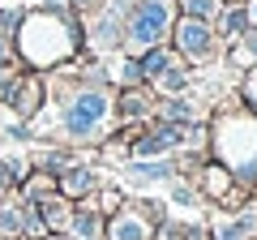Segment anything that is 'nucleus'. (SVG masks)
<instances>
[{
  "label": "nucleus",
  "instance_id": "nucleus-1",
  "mask_svg": "<svg viewBox=\"0 0 257 240\" xmlns=\"http://www.w3.org/2000/svg\"><path fill=\"white\" fill-rule=\"evenodd\" d=\"M86 47V22L82 13L64 9V13H43L30 5L22 18L18 35H13V52H18L22 69L35 73H56L60 65H69L77 52Z\"/></svg>",
  "mask_w": 257,
  "mask_h": 240
},
{
  "label": "nucleus",
  "instance_id": "nucleus-2",
  "mask_svg": "<svg viewBox=\"0 0 257 240\" xmlns=\"http://www.w3.org/2000/svg\"><path fill=\"white\" fill-rule=\"evenodd\" d=\"M210 159H219L236 185L257 193V111H244L231 94L210 111Z\"/></svg>",
  "mask_w": 257,
  "mask_h": 240
},
{
  "label": "nucleus",
  "instance_id": "nucleus-3",
  "mask_svg": "<svg viewBox=\"0 0 257 240\" xmlns=\"http://www.w3.org/2000/svg\"><path fill=\"white\" fill-rule=\"evenodd\" d=\"M176 18H180L176 0H128V9H124V52L138 56L155 43H167Z\"/></svg>",
  "mask_w": 257,
  "mask_h": 240
},
{
  "label": "nucleus",
  "instance_id": "nucleus-4",
  "mask_svg": "<svg viewBox=\"0 0 257 240\" xmlns=\"http://www.w3.org/2000/svg\"><path fill=\"white\" fill-rule=\"evenodd\" d=\"M167 43H172V52L180 56L193 73L219 65V56H223V43H219V35H214V22H197V18H184V13L176 18Z\"/></svg>",
  "mask_w": 257,
  "mask_h": 240
},
{
  "label": "nucleus",
  "instance_id": "nucleus-5",
  "mask_svg": "<svg viewBox=\"0 0 257 240\" xmlns=\"http://www.w3.org/2000/svg\"><path fill=\"white\" fill-rule=\"evenodd\" d=\"M0 107L13 111V120H26L35 125L47 107V73H35V69H18L13 82L0 90Z\"/></svg>",
  "mask_w": 257,
  "mask_h": 240
},
{
  "label": "nucleus",
  "instance_id": "nucleus-6",
  "mask_svg": "<svg viewBox=\"0 0 257 240\" xmlns=\"http://www.w3.org/2000/svg\"><path fill=\"white\" fill-rule=\"evenodd\" d=\"M159 107V94L146 86H120L111 90V111H116V125H146Z\"/></svg>",
  "mask_w": 257,
  "mask_h": 240
},
{
  "label": "nucleus",
  "instance_id": "nucleus-7",
  "mask_svg": "<svg viewBox=\"0 0 257 240\" xmlns=\"http://www.w3.org/2000/svg\"><path fill=\"white\" fill-rule=\"evenodd\" d=\"M103 180H107V176L99 172V163H90V159H86V163H77V167H69V172L56 176V193L69 197V202L77 206V202H90L94 189H99Z\"/></svg>",
  "mask_w": 257,
  "mask_h": 240
},
{
  "label": "nucleus",
  "instance_id": "nucleus-8",
  "mask_svg": "<svg viewBox=\"0 0 257 240\" xmlns=\"http://www.w3.org/2000/svg\"><path fill=\"white\" fill-rule=\"evenodd\" d=\"M103 240H155V223H150L133 202H124V206L107 219Z\"/></svg>",
  "mask_w": 257,
  "mask_h": 240
},
{
  "label": "nucleus",
  "instance_id": "nucleus-9",
  "mask_svg": "<svg viewBox=\"0 0 257 240\" xmlns=\"http://www.w3.org/2000/svg\"><path fill=\"white\" fill-rule=\"evenodd\" d=\"M124 176L133 180L138 189H155V185H167L176 180V159H128L124 163Z\"/></svg>",
  "mask_w": 257,
  "mask_h": 240
},
{
  "label": "nucleus",
  "instance_id": "nucleus-10",
  "mask_svg": "<svg viewBox=\"0 0 257 240\" xmlns=\"http://www.w3.org/2000/svg\"><path fill=\"white\" fill-rule=\"evenodd\" d=\"M219 65L227 69L231 77H240V73H248V69H257V30H244V35H236L231 43H223Z\"/></svg>",
  "mask_w": 257,
  "mask_h": 240
},
{
  "label": "nucleus",
  "instance_id": "nucleus-11",
  "mask_svg": "<svg viewBox=\"0 0 257 240\" xmlns=\"http://www.w3.org/2000/svg\"><path fill=\"white\" fill-rule=\"evenodd\" d=\"M193 86H197V73H193V69L184 65L180 56H176L172 65H167L163 73L150 82V90H155L159 99H176V94H193Z\"/></svg>",
  "mask_w": 257,
  "mask_h": 240
},
{
  "label": "nucleus",
  "instance_id": "nucleus-12",
  "mask_svg": "<svg viewBox=\"0 0 257 240\" xmlns=\"http://www.w3.org/2000/svg\"><path fill=\"white\" fill-rule=\"evenodd\" d=\"M103 227H107V214H99L94 202H77L73 214H69V240H103Z\"/></svg>",
  "mask_w": 257,
  "mask_h": 240
},
{
  "label": "nucleus",
  "instance_id": "nucleus-13",
  "mask_svg": "<svg viewBox=\"0 0 257 240\" xmlns=\"http://www.w3.org/2000/svg\"><path fill=\"white\" fill-rule=\"evenodd\" d=\"M52 193H56V176L30 163L26 172H22V180H18V193H13V197H18V202H43V197H52Z\"/></svg>",
  "mask_w": 257,
  "mask_h": 240
},
{
  "label": "nucleus",
  "instance_id": "nucleus-14",
  "mask_svg": "<svg viewBox=\"0 0 257 240\" xmlns=\"http://www.w3.org/2000/svg\"><path fill=\"white\" fill-rule=\"evenodd\" d=\"M155 116L159 120H172V125H193V120H206V111L197 107L193 94H176V99H159Z\"/></svg>",
  "mask_w": 257,
  "mask_h": 240
},
{
  "label": "nucleus",
  "instance_id": "nucleus-15",
  "mask_svg": "<svg viewBox=\"0 0 257 240\" xmlns=\"http://www.w3.org/2000/svg\"><path fill=\"white\" fill-rule=\"evenodd\" d=\"M248 30V18H244V0H223L219 18H214V35H219V43H231L236 35H244Z\"/></svg>",
  "mask_w": 257,
  "mask_h": 240
},
{
  "label": "nucleus",
  "instance_id": "nucleus-16",
  "mask_svg": "<svg viewBox=\"0 0 257 240\" xmlns=\"http://www.w3.org/2000/svg\"><path fill=\"white\" fill-rule=\"evenodd\" d=\"M30 206L43 214L47 231H69V214H73V202H69V197L52 193V197H43V202H30Z\"/></svg>",
  "mask_w": 257,
  "mask_h": 240
},
{
  "label": "nucleus",
  "instance_id": "nucleus-17",
  "mask_svg": "<svg viewBox=\"0 0 257 240\" xmlns=\"http://www.w3.org/2000/svg\"><path fill=\"white\" fill-rule=\"evenodd\" d=\"M107 69H111V86H146V77H142V65H138V56H128V52H116L107 56Z\"/></svg>",
  "mask_w": 257,
  "mask_h": 240
},
{
  "label": "nucleus",
  "instance_id": "nucleus-18",
  "mask_svg": "<svg viewBox=\"0 0 257 240\" xmlns=\"http://www.w3.org/2000/svg\"><path fill=\"white\" fill-rule=\"evenodd\" d=\"M172 60H176L172 43H155V47H146V52H138V65H142V77H146V82H155Z\"/></svg>",
  "mask_w": 257,
  "mask_h": 240
},
{
  "label": "nucleus",
  "instance_id": "nucleus-19",
  "mask_svg": "<svg viewBox=\"0 0 257 240\" xmlns=\"http://www.w3.org/2000/svg\"><path fill=\"white\" fill-rule=\"evenodd\" d=\"M167 206H180V210H206L202 193H197V189H193V180H184V176L167 180Z\"/></svg>",
  "mask_w": 257,
  "mask_h": 240
},
{
  "label": "nucleus",
  "instance_id": "nucleus-20",
  "mask_svg": "<svg viewBox=\"0 0 257 240\" xmlns=\"http://www.w3.org/2000/svg\"><path fill=\"white\" fill-rule=\"evenodd\" d=\"M90 202L99 206V214H107V219H111V214H116L120 206L128 202V189H124V185H116V180H103V185L94 189V197H90Z\"/></svg>",
  "mask_w": 257,
  "mask_h": 240
},
{
  "label": "nucleus",
  "instance_id": "nucleus-21",
  "mask_svg": "<svg viewBox=\"0 0 257 240\" xmlns=\"http://www.w3.org/2000/svg\"><path fill=\"white\" fill-rule=\"evenodd\" d=\"M26 0H0V39H13L22 26V18H26Z\"/></svg>",
  "mask_w": 257,
  "mask_h": 240
},
{
  "label": "nucleus",
  "instance_id": "nucleus-22",
  "mask_svg": "<svg viewBox=\"0 0 257 240\" xmlns=\"http://www.w3.org/2000/svg\"><path fill=\"white\" fill-rule=\"evenodd\" d=\"M231 94H236V103L244 111H257V69H248V73L236 77V86H231Z\"/></svg>",
  "mask_w": 257,
  "mask_h": 240
},
{
  "label": "nucleus",
  "instance_id": "nucleus-23",
  "mask_svg": "<svg viewBox=\"0 0 257 240\" xmlns=\"http://www.w3.org/2000/svg\"><path fill=\"white\" fill-rule=\"evenodd\" d=\"M184 18H197V22H214L223 9V0H176Z\"/></svg>",
  "mask_w": 257,
  "mask_h": 240
},
{
  "label": "nucleus",
  "instance_id": "nucleus-24",
  "mask_svg": "<svg viewBox=\"0 0 257 240\" xmlns=\"http://www.w3.org/2000/svg\"><path fill=\"white\" fill-rule=\"evenodd\" d=\"M5 138H9V142H18V146H39L35 125H26V120H9V125H5Z\"/></svg>",
  "mask_w": 257,
  "mask_h": 240
},
{
  "label": "nucleus",
  "instance_id": "nucleus-25",
  "mask_svg": "<svg viewBox=\"0 0 257 240\" xmlns=\"http://www.w3.org/2000/svg\"><path fill=\"white\" fill-rule=\"evenodd\" d=\"M155 240H184V219L167 214V219H163V223L155 227Z\"/></svg>",
  "mask_w": 257,
  "mask_h": 240
},
{
  "label": "nucleus",
  "instance_id": "nucleus-26",
  "mask_svg": "<svg viewBox=\"0 0 257 240\" xmlns=\"http://www.w3.org/2000/svg\"><path fill=\"white\" fill-rule=\"evenodd\" d=\"M69 9H73V13H82V18H90L94 9H103V0H69Z\"/></svg>",
  "mask_w": 257,
  "mask_h": 240
},
{
  "label": "nucleus",
  "instance_id": "nucleus-27",
  "mask_svg": "<svg viewBox=\"0 0 257 240\" xmlns=\"http://www.w3.org/2000/svg\"><path fill=\"white\" fill-rule=\"evenodd\" d=\"M18 69H22V65H0V90L13 82V73H18Z\"/></svg>",
  "mask_w": 257,
  "mask_h": 240
},
{
  "label": "nucleus",
  "instance_id": "nucleus-28",
  "mask_svg": "<svg viewBox=\"0 0 257 240\" xmlns=\"http://www.w3.org/2000/svg\"><path fill=\"white\" fill-rule=\"evenodd\" d=\"M244 18H248V30H257V0H244Z\"/></svg>",
  "mask_w": 257,
  "mask_h": 240
},
{
  "label": "nucleus",
  "instance_id": "nucleus-29",
  "mask_svg": "<svg viewBox=\"0 0 257 240\" xmlns=\"http://www.w3.org/2000/svg\"><path fill=\"white\" fill-rule=\"evenodd\" d=\"M43 240H69V236H64V231H47Z\"/></svg>",
  "mask_w": 257,
  "mask_h": 240
},
{
  "label": "nucleus",
  "instance_id": "nucleus-30",
  "mask_svg": "<svg viewBox=\"0 0 257 240\" xmlns=\"http://www.w3.org/2000/svg\"><path fill=\"white\" fill-rule=\"evenodd\" d=\"M0 240H5V236H0Z\"/></svg>",
  "mask_w": 257,
  "mask_h": 240
},
{
  "label": "nucleus",
  "instance_id": "nucleus-31",
  "mask_svg": "<svg viewBox=\"0 0 257 240\" xmlns=\"http://www.w3.org/2000/svg\"><path fill=\"white\" fill-rule=\"evenodd\" d=\"M253 240H257V236H253Z\"/></svg>",
  "mask_w": 257,
  "mask_h": 240
}]
</instances>
